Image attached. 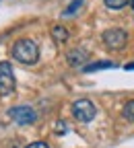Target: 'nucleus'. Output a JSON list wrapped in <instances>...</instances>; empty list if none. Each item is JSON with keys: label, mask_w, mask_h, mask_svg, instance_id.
Returning a JSON list of instances; mask_svg holds the SVG:
<instances>
[{"label": "nucleus", "mask_w": 134, "mask_h": 148, "mask_svg": "<svg viewBox=\"0 0 134 148\" xmlns=\"http://www.w3.org/2000/svg\"><path fill=\"white\" fill-rule=\"evenodd\" d=\"M50 35H52V39H54L56 43H64V41L68 39V29H66L64 25H54L52 31H50Z\"/></svg>", "instance_id": "nucleus-7"}, {"label": "nucleus", "mask_w": 134, "mask_h": 148, "mask_svg": "<svg viewBox=\"0 0 134 148\" xmlns=\"http://www.w3.org/2000/svg\"><path fill=\"white\" fill-rule=\"evenodd\" d=\"M27 148H50L46 142H33V144H29Z\"/></svg>", "instance_id": "nucleus-12"}, {"label": "nucleus", "mask_w": 134, "mask_h": 148, "mask_svg": "<svg viewBox=\"0 0 134 148\" xmlns=\"http://www.w3.org/2000/svg\"><path fill=\"white\" fill-rule=\"evenodd\" d=\"M72 115L79 121L87 123V121H91L95 115H97V107H95L93 101H89V99H79V101L72 103Z\"/></svg>", "instance_id": "nucleus-2"}, {"label": "nucleus", "mask_w": 134, "mask_h": 148, "mask_svg": "<svg viewBox=\"0 0 134 148\" xmlns=\"http://www.w3.org/2000/svg\"><path fill=\"white\" fill-rule=\"evenodd\" d=\"M105 68H116L113 62H93V64H87L83 70L89 74V72H97V70H105Z\"/></svg>", "instance_id": "nucleus-8"}, {"label": "nucleus", "mask_w": 134, "mask_h": 148, "mask_svg": "<svg viewBox=\"0 0 134 148\" xmlns=\"http://www.w3.org/2000/svg\"><path fill=\"white\" fill-rule=\"evenodd\" d=\"M124 68H126V70H134V62H132V64H126Z\"/></svg>", "instance_id": "nucleus-13"}, {"label": "nucleus", "mask_w": 134, "mask_h": 148, "mask_svg": "<svg viewBox=\"0 0 134 148\" xmlns=\"http://www.w3.org/2000/svg\"><path fill=\"white\" fill-rule=\"evenodd\" d=\"M122 113H124V117H126L128 121H134V99H132V101H128V103L124 105Z\"/></svg>", "instance_id": "nucleus-10"}, {"label": "nucleus", "mask_w": 134, "mask_h": 148, "mask_svg": "<svg viewBox=\"0 0 134 148\" xmlns=\"http://www.w3.org/2000/svg\"><path fill=\"white\" fill-rule=\"evenodd\" d=\"M101 39H103V43H105V47H109V49H122V47H126V41H128V33L124 31V29H107L103 35H101Z\"/></svg>", "instance_id": "nucleus-3"}, {"label": "nucleus", "mask_w": 134, "mask_h": 148, "mask_svg": "<svg viewBox=\"0 0 134 148\" xmlns=\"http://www.w3.org/2000/svg\"><path fill=\"white\" fill-rule=\"evenodd\" d=\"M130 2H132V8H134V0H130Z\"/></svg>", "instance_id": "nucleus-14"}, {"label": "nucleus", "mask_w": 134, "mask_h": 148, "mask_svg": "<svg viewBox=\"0 0 134 148\" xmlns=\"http://www.w3.org/2000/svg\"><path fill=\"white\" fill-rule=\"evenodd\" d=\"M83 4H85V0H72V2L68 4V8H66L62 14H64V16H70V14H74V12H79V8H81Z\"/></svg>", "instance_id": "nucleus-9"}, {"label": "nucleus", "mask_w": 134, "mask_h": 148, "mask_svg": "<svg viewBox=\"0 0 134 148\" xmlns=\"http://www.w3.org/2000/svg\"><path fill=\"white\" fill-rule=\"evenodd\" d=\"M15 74L8 62H0V95H10L15 90Z\"/></svg>", "instance_id": "nucleus-5"}, {"label": "nucleus", "mask_w": 134, "mask_h": 148, "mask_svg": "<svg viewBox=\"0 0 134 148\" xmlns=\"http://www.w3.org/2000/svg\"><path fill=\"white\" fill-rule=\"evenodd\" d=\"M12 58L21 64H35L39 60V47L33 39H19L12 45Z\"/></svg>", "instance_id": "nucleus-1"}, {"label": "nucleus", "mask_w": 134, "mask_h": 148, "mask_svg": "<svg viewBox=\"0 0 134 148\" xmlns=\"http://www.w3.org/2000/svg\"><path fill=\"white\" fill-rule=\"evenodd\" d=\"M103 2H105V6L111 8V10H120V8H124V6L128 4V0H103Z\"/></svg>", "instance_id": "nucleus-11"}, {"label": "nucleus", "mask_w": 134, "mask_h": 148, "mask_svg": "<svg viewBox=\"0 0 134 148\" xmlns=\"http://www.w3.org/2000/svg\"><path fill=\"white\" fill-rule=\"evenodd\" d=\"M8 117L15 123H19V125H29V123L35 121L37 115H35V111L31 107H27V105H15V107L8 109Z\"/></svg>", "instance_id": "nucleus-4"}, {"label": "nucleus", "mask_w": 134, "mask_h": 148, "mask_svg": "<svg viewBox=\"0 0 134 148\" xmlns=\"http://www.w3.org/2000/svg\"><path fill=\"white\" fill-rule=\"evenodd\" d=\"M68 64L70 66H74V68H79V66H83L85 62H87V58H89V53L85 51V49H81V47H76V49H72V51H68Z\"/></svg>", "instance_id": "nucleus-6"}]
</instances>
